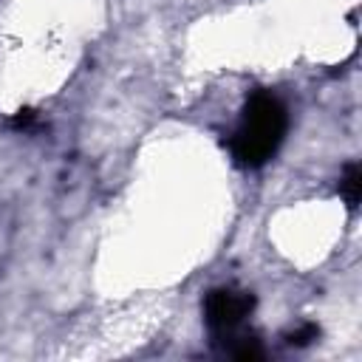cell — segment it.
<instances>
[{
	"label": "cell",
	"mask_w": 362,
	"mask_h": 362,
	"mask_svg": "<svg viewBox=\"0 0 362 362\" xmlns=\"http://www.w3.org/2000/svg\"><path fill=\"white\" fill-rule=\"evenodd\" d=\"M283 122H286L283 119V107L272 96H257L252 102L249 113H246V124H243L240 139H238L240 158L263 161L274 150V144H277V139L283 133Z\"/></svg>",
	"instance_id": "6da1fadb"
},
{
	"label": "cell",
	"mask_w": 362,
	"mask_h": 362,
	"mask_svg": "<svg viewBox=\"0 0 362 362\" xmlns=\"http://www.w3.org/2000/svg\"><path fill=\"white\" fill-rule=\"evenodd\" d=\"M252 300L243 294H232V291H218L209 297V322L221 331H232L243 314L249 311Z\"/></svg>",
	"instance_id": "7a4b0ae2"
},
{
	"label": "cell",
	"mask_w": 362,
	"mask_h": 362,
	"mask_svg": "<svg viewBox=\"0 0 362 362\" xmlns=\"http://www.w3.org/2000/svg\"><path fill=\"white\" fill-rule=\"evenodd\" d=\"M14 235H17L14 209H11V206H3V209H0V272L6 269V263H8V257H11Z\"/></svg>",
	"instance_id": "3957f363"
},
{
	"label": "cell",
	"mask_w": 362,
	"mask_h": 362,
	"mask_svg": "<svg viewBox=\"0 0 362 362\" xmlns=\"http://www.w3.org/2000/svg\"><path fill=\"white\" fill-rule=\"evenodd\" d=\"M342 192H345V198L351 204H356V198H359V170H356V164L348 167V175L342 181Z\"/></svg>",
	"instance_id": "277c9868"
}]
</instances>
